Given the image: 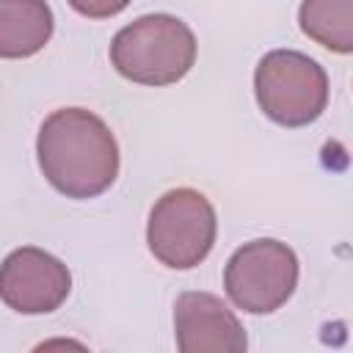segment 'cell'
Returning <instances> with one entry per match:
<instances>
[{
    "mask_svg": "<svg viewBox=\"0 0 353 353\" xmlns=\"http://www.w3.org/2000/svg\"><path fill=\"white\" fill-rule=\"evenodd\" d=\"M110 63L130 83L171 85L193 69L196 36L179 17L146 14L113 36Z\"/></svg>",
    "mask_w": 353,
    "mask_h": 353,
    "instance_id": "7a4b0ae2",
    "label": "cell"
},
{
    "mask_svg": "<svg viewBox=\"0 0 353 353\" xmlns=\"http://www.w3.org/2000/svg\"><path fill=\"white\" fill-rule=\"evenodd\" d=\"M66 3L88 19H108V17L121 14L132 0H66Z\"/></svg>",
    "mask_w": 353,
    "mask_h": 353,
    "instance_id": "30bf717a",
    "label": "cell"
},
{
    "mask_svg": "<svg viewBox=\"0 0 353 353\" xmlns=\"http://www.w3.org/2000/svg\"><path fill=\"white\" fill-rule=\"evenodd\" d=\"M44 179L69 199H94L119 176V143L110 127L85 108L52 110L36 138Z\"/></svg>",
    "mask_w": 353,
    "mask_h": 353,
    "instance_id": "6da1fadb",
    "label": "cell"
},
{
    "mask_svg": "<svg viewBox=\"0 0 353 353\" xmlns=\"http://www.w3.org/2000/svg\"><path fill=\"white\" fill-rule=\"evenodd\" d=\"M218 237V218L210 199L193 188L163 193L146 223L152 256L171 270H190L207 259Z\"/></svg>",
    "mask_w": 353,
    "mask_h": 353,
    "instance_id": "277c9868",
    "label": "cell"
},
{
    "mask_svg": "<svg viewBox=\"0 0 353 353\" xmlns=\"http://www.w3.org/2000/svg\"><path fill=\"white\" fill-rule=\"evenodd\" d=\"M254 94L270 121L306 127L328 105V74L314 58L298 50H270L254 69Z\"/></svg>",
    "mask_w": 353,
    "mask_h": 353,
    "instance_id": "3957f363",
    "label": "cell"
},
{
    "mask_svg": "<svg viewBox=\"0 0 353 353\" xmlns=\"http://www.w3.org/2000/svg\"><path fill=\"white\" fill-rule=\"evenodd\" d=\"M72 290L69 268L36 245H22L11 251L0 270V298L8 309L19 314H47L55 312Z\"/></svg>",
    "mask_w": 353,
    "mask_h": 353,
    "instance_id": "8992f818",
    "label": "cell"
},
{
    "mask_svg": "<svg viewBox=\"0 0 353 353\" xmlns=\"http://www.w3.org/2000/svg\"><path fill=\"white\" fill-rule=\"evenodd\" d=\"M52 11L47 0H0V55L30 58L52 36Z\"/></svg>",
    "mask_w": 353,
    "mask_h": 353,
    "instance_id": "ba28073f",
    "label": "cell"
},
{
    "mask_svg": "<svg viewBox=\"0 0 353 353\" xmlns=\"http://www.w3.org/2000/svg\"><path fill=\"white\" fill-rule=\"evenodd\" d=\"M174 336L182 353H240L245 328L237 314L212 292L188 290L174 303Z\"/></svg>",
    "mask_w": 353,
    "mask_h": 353,
    "instance_id": "52a82bcc",
    "label": "cell"
},
{
    "mask_svg": "<svg viewBox=\"0 0 353 353\" xmlns=\"http://www.w3.org/2000/svg\"><path fill=\"white\" fill-rule=\"evenodd\" d=\"M298 25L314 44L339 55L353 52V0H303Z\"/></svg>",
    "mask_w": 353,
    "mask_h": 353,
    "instance_id": "9c48e42d",
    "label": "cell"
},
{
    "mask_svg": "<svg viewBox=\"0 0 353 353\" xmlns=\"http://www.w3.org/2000/svg\"><path fill=\"white\" fill-rule=\"evenodd\" d=\"M295 251L273 237L243 243L226 262L223 287L232 303L248 314H270L281 309L298 287Z\"/></svg>",
    "mask_w": 353,
    "mask_h": 353,
    "instance_id": "5b68a950",
    "label": "cell"
}]
</instances>
